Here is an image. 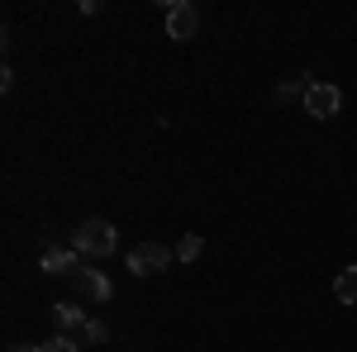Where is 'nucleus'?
Masks as SVG:
<instances>
[{
  "instance_id": "f257e3e1",
  "label": "nucleus",
  "mask_w": 357,
  "mask_h": 352,
  "mask_svg": "<svg viewBox=\"0 0 357 352\" xmlns=\"http://www.w3.org/2000/svg\"><path fill=\"white\" fill-rule=\"evenodd\" d=\"M114 243H119V234H114L110 219H100V215L82 219V224L72 229V247H77L82 257H96V262H100V257H110Z\"/></svg>"
},
{
  "instance_id": "f03ea898",
  "label": "nucleus",
  "mask_w": 357,
  "mask_h": 352,
  "mask_svg": "<svg viewBox=\"0 0 357 352\" xmlns=\"http://www.w3.org/2000/svg\"><path fill=\"white\" fill-rule=\"evenodd\" d=\"M343 109V91L333 82H310V91H305V114L310 119H333Z\"/></svg>"
},
{
  "instance_id": "7ed1b4c3",
  "label": "nucleus",
  "mask_w": 357,
  "mask_h": 352,
  "mask_svg": "<svg viewBox=\"0 0 357 352\" xmlns=\"http://www.w3.org/2000/svg\"><path fill=\"white\" fill-rule=\"evenodd\" d=\"M195 33H200V10H195L191 0H172V5H167V38L191 43Z\"/></svg>"
},
{
  "instance_id": "20e7f679",
  "label": "nucleus",
  "mask_w": 357,
  "mask_h": 352,
  "mask_svg": "<svg viewBox=\"0 0 357 352\" xmlns=\"http://www.w3.org/2000/svg\"><path fill=\"white\" fill-rule=\"evenodd\" d=\"M172 257H176V247H162V243H138L129 252V271L134 276H158V271L172 267Z\"/></svg>"
},
{
  "instance_id": "39448f33",
  "label": "nucleus",
  "mask_w": 357,
  "mask_h": 352,
  "mask_svg": "<svg viewBox=\"0 0 357 352\" xmlns=\"http://www.w3.org/2000/svg\"><path fill=\"white\" fill-rule=\"evenodd\" d=\"M38 267L48 271V276H62V271H82V252L77 247H62V243H48L43 247V257H38Z\"/></svg>"
},
{
  "instance_id": "423d86ee",
  "label": "nucleus",
  "mask_w": 357,
  "mask_h": 352,
  "mask_svg": "<svg viewBox=\"0 0 357 352\" xmlns=\"http://www.w3.org/2000/svg\"><path fill=\"white\" fill-rule=\"evenodd\" d=\"M72 281H77L82 300H100V305H105V300L114 296V281H110V276H105L100 267H82L77 276H72Z\"/></svg>"
},
{
  "instance_id": "0eeeda50",
  "label": "nucleus",
  "mask_w": 357,
  "mask_h": 352,
  "mask_svg": "<svg viewBox=\"0 0 357 352\" xmlns=\"http://www.w3.org/2000/svg\"><path fill=\"white\" fill-rule=\"evenodd\" d=\"M333 300L338 305H357V267H343L333 276Z\"/></svg>"
},
{
  "instance_id": "6e6552de",
  "label": "nucleus",
  "mask_w": 357,
  "mask_h": 352,
  "mask_svg": "<svg viewBox=\"0 0 357 352\" xmlns=\"http://www.w3.org/2000/svg\"><path fill=\"white\" fill-rule=\"evenodd\" d=\"M53 319H57V328H62V333H72V328L86 324L82 305H67V300H57V305H53Z\"/></svg>"
},
{
  "instance_id": "1a4fd4ad",
  "label": "nucleus",
  "mask_w": 357,
  "mask_h": 352,
  "mask_svg": "<svg viewBox=\"0 0 357 352\" xmlns=\"http://www.w3.org/2000/svg\"><path fill=\"white\" fill-rule=\"evenodd\" d=\"M305 91H310V82H305V77H296V82H281L272 95H276V105H286V100H296V95L305 100Z\"/></svg>"
},
{
  "instance_id": "9d476101",
  "label": "nucleus",
  "mask_w": 357,
  "mask_h": 352,
  "mask_svg": "<svg viewBox=\"0 0 357 352\" xmlns=\"http://www.w3.org/2000/svg\"><path fill=\"white\" fill-rule=\"evenodd\" d=\"M200 252H205V238H200V234H181V243H176V257H181V262H195Z\"/></svg>"
},
{
  "instance_id": "9b49d317",
  "label": "nucleus",
  "mask_w": 357,
  "mask_h": 352,
  "mask_svg": "<svg viewBox=\"0 0 357 352\" xmlns=\"http://www.w3.org/2000/svg\"><path fill=\"white\" fill-rule=\"evenodd\" d=\"M77 333H82V343H100V348L110 343V333H105V324H100V319H86Z\"/></svg>"
},
{
  "instance_id": "f8f14e48",
  "label": "nucleus",
  "mask_w": 357,
  "mask_h": 352,
  "mask_svg": "<svg viewBox=\"0 0 357 352\" xmlns=\"http://www.w3.org/2000/svg\"><path fill=\"white\" fill-rule=\"evenodd\" d=\"M38 352H82V343H77L72 333H57V338H48V343H38Z\"/></svg>"
},
{
  "instance_id": "ddd939ff",
  "label": "nucleus",
  "mask_w": 357,
  "mask_h": 352,
  "mask_svg": "<svg viewBox=\"0 0 357 352\" xmlns=\"http://www.w3.org/2000/svg\"><path fill=\"white\" fill-rule=\"evenodd\" d=\"M5 352H38V343H10Z\"/></svg>"
}]
</instances>
